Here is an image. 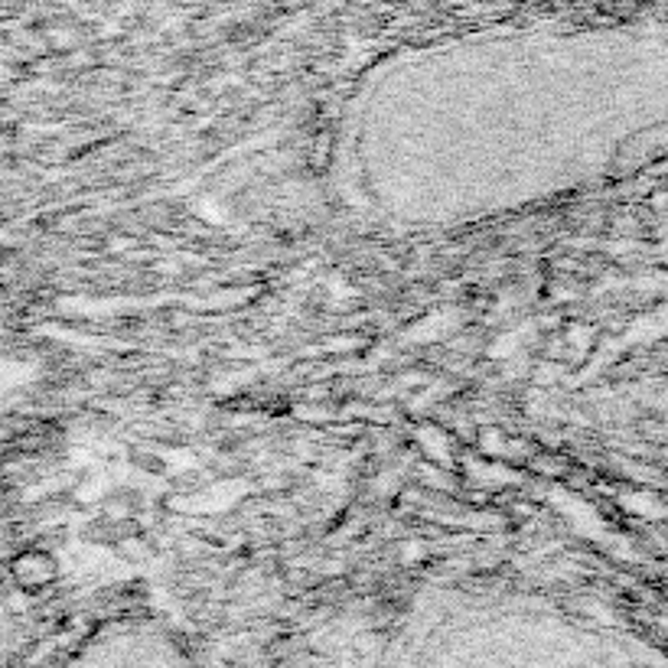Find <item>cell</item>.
<instances>
[{
  "mask_svg": "<svg viewBox=\"0 0 668 668\" xmlns=\"http://www.w3.org/2000/svg\"><path fill=\"white\" fill-rule=\"evenodd\" d=\"M613 125L591 33L430 39L381 56L342 98L329 179L369 226H480L581 183Z\"/></svg>",
  "mask_w": 668,
  "mask_h": 668,
  "instance_id": "obj_1",
  "label": "cell"
}]
</instances>
